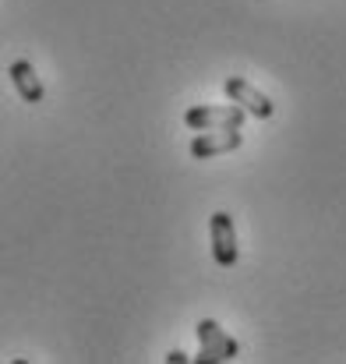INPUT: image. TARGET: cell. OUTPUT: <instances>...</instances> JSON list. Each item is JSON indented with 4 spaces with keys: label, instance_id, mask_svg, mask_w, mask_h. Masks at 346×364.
Segmentation results:
<instances>
[{
    "label": "cell",
    "instance_id": "2",
    "mask_svg": "<svg viewBox=\"0 0 346 364\" xmlns=\"http://www.w3.org/2000/svg\"><path fill=\"white\" fill-rule=\"evenodd\" d=\"M223 89H227V96H230L244 114H251V117H258V121H269V117L276 114V103H272L265 92H258L247 78H237V75H233V78H227Z\"/></svg>",
    "mask_w": 346,
    "mask_h": 364
},
{
    "label": "cell",
    "instance_id": "5",
    "mask_svg": "<svg viewBox=\"0 0 346 364\" xmlns=\"http://www.w3.org/2000/svg\"><path fill=\"white\" fill-rule=\"evenodd\" d=\"M209 230H212V255H216V262H220L223 269L237 265L240 247H237V230H233L230 213H216V216L209 220Z\"/></svg>",
    "mask_w": 346,
    "mask_h": 364
},
{
    "label": "cell",
    "instance_id": "1",
    "mask_svg": "<svg viewBox=\"0 0 346 364\" xmlns=\"http://www.w3.org/2000/svg\"><path fill=\"white\" fill-rule=\"evenodd\" d=\"M198 343H202V350H198L195 361H202V364L230 361V358H237V350H240L237 340L223 333V326L216 318H202L198 322Z\"/></svg>",
    "mask_w": 346,
    "mask_h": 364
},
{
    "label": "cell",
    "instance_id": "4",
    "mask_svg": "<svg viewBox=\"0 0 346 364\" xmlns=\"http://www.w3.org/2000/svg\"><path fill=\"white\" fill-rule=\"evenodd\" d=\"M244 110L233 103V107H191L184 114V124L191 131H212V127H240L244 124Z\"/></svg>",
    "mask_w": 346,
    "mask_h": 364
},
{
    "label": "cell",
    "instance_id": "7",
    "mask_svg": "<svg viewBox=\"0 0 346 364\" xmlns=\"http://www.w3.org/2000/svg\"><path fill=\"white\" fill-rule=\"evenodd\" d=\"M166 361H170V364H184V361H191V358H188V354H184V350H173V354H170V358H166Z\"/></svg>",
    "mask_w": 346,
    "mask_h": 364
},
{
    "label": "cell",
    "instance_id": "3",
    "mask_svg": "<svg viewBox=\"0 0 346 364\" xmlns=\"http://www.w3.org/2000/svg\"><path fill=\"white\" fill-rule=\"evenodd\" d=\"M240 145H244L240 127H212V131H198L195 134L191 156L195 159H212V156H223V152H237Z\"/></svg>",
    "mask_w": 346,
    "mask_h": 364
},
{
    "label": "cell",
    "instance_id": "6",
    "mask_svg": "<svg viewBox=\"0 0 346 364\" xmlns=\"http://www.w3.org/2000/svg\"><path fill=\"white\" fill-rule=\"evenodd\" d=\"M7 75H11V82H14V89H18V96L25 103H43L46 89H43V82H39V75H36V68L28 60H14Z\"/></svg>",
    "mask_w": 346,
    "mask_h": 364
}]
</instances>
